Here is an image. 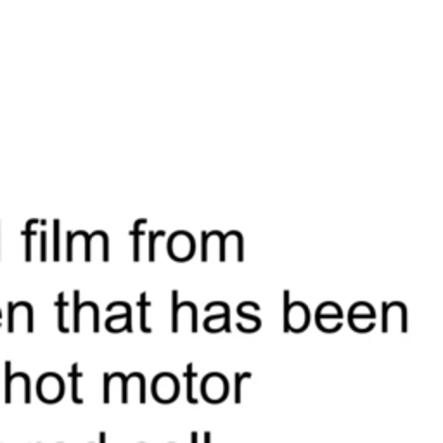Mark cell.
<instances>
[{
    "mask_svg": "<svg viewBox=\"0 0 443 443\" xmlns=\"http://www.w3.org/2000/svg\"><path fill=\"white\" fill-rule=\"evenodd\" d=\"M100 443H106V435L104 433H100Z\"/></svg>",
    "mask_w": 443,
    "mask_h": 443,
    "instance_id": "cell-32",
    "label": "cell"
},
{
    "mask_svg": "<svg viewBox=\"0 0 443 443\" xmlns=\"http://www.w3.org/2000/svg\"><path fill=\"white\" fill-rule=\"evenodd\" d=\"M166 232L165 230H151L149 232V253H147V258L151 260V262H154L156 258V239L161 237V235H165Z\"/></svg>",
    "mask_w": 443,
    "mask_h": 443,
    "instance_id": "cell-25",
    "label": "cell"
},
{
    "mask_svg": "<svg viewBox=\"0 0 443 443\" xmlns=\"http://www.w3.org/2000/svg\"><path fill=\"white\" fill-rule=\"evenodd\" d=\"M69 377H71L73 401H75V404H82L83 400L78 397V381H80V377H82V374H80V370H78V363H73L71 365V372H69Z\"/></svg>",
    "mask_w": 443,
    "mask_h": 443,
    "instance_id": "cell-21",
    "label": "cell"
},
{
    "mask_svg": "<svg viewBox=\"0 0 443 443\" xmlns=\"http://www.w3.org/2000/svg\"><path fill=\"white\" fill-rule=\"evenodd\" d=\"M211 256L224 262V234L220 230L201 232V260L206 262Z\"/></svg>",
    "mask_w": 443,
    "mask_h": 443,
    "instance_id": "cell-8",
    "label": "cell"
},
{
    "mask_svg": "<svg viewBox=\"0 0 443 443\" xmlns=\"http://www.w3.org/2000/svg\"><path fill=\"white\" fill-rule=\"evenodd\" d=\"M348 317H370L376 318V311H374L372 305L369 301H356L352 305L348 311Z\"/></svg>",
    "mask_w": 443,
    "mask_h": 443,
    "instance_id": "cell-15",
    "label": "cell"
},
{
    "mask_svg": "<svg viewBox=\"0 0 443 443\" xmlns=\"http://www.w3.org/2000/svg\"><path fill=\"white\" fill-rule=\"evenodd\" d=\"M210 438H211L210 433H204V443H210Z\"/></svg>",
    "mask_w": 443,
    "mask_h": 443,
    "instance_id": "cell-30",
    "label": "cell"
},
{
    "mask_svg": "<svg viewBox=\"0 0 443 443\" xmlns=\"http://www.w3.org/2000/svg\"><path fill=\"white\" fill-rule=\"evenodd\" d=\"M194 377H196V372H194V365L189 363L186 369V379H187V401L192 405L197 404L196 397H194Z\"/></svg>",
    "mask_w": 443,
    "mask_h": 443,
    "instance_id": "cell-22",
    "label": "cell"
},
{
    "mask_svg": "<svg viewBox=\"0 0 443 443\" xmlns=\"http://www.w3.org/2000/svg\"><path fill=\"white\" fill-rule=\"evenodd\" d=\"M348 324L356 332H369L376 325L370 317H348Z\"/></svg>",
    "mask_w": 443,
    "mask_h": 443,
    "instance_id": "cell-17",
    "label": "cell"
},
{
    "mask_svg": "<svg viewBox=\"0 0 443 443\" xmlns=\"http://www.w3.org/2000/svg\"><path fill=\"white\" fill-rule=\"evenodd\" d=\"M251 374L244 372V374H235L234 379H235V404H241V383L242 379H249Z\"/></svg>",
    "mask_w": 443,
    "mask_h": 443,
    "instance_id": "cell-28",
    "label": "cell"
},
{
    "mask_svg": "<svg viewBox=\"0 0 443 443\" xmlns=\"http://www.w3.org/2000/svg\"><path fill=\"white\" fill-rule=\"evenodd\" d=\"M24 318L26 320V331L33 332V307L28 301H17V303H9V318H7V331L14 332V325L17 320Z\"/></svg>",
    "mask_w": 443,
    "mask_h": 443,
    "instance_id": "cell-9",
    "label": "cell"
},
{
    "mask_svg": "<svg viewBox=\"0 0 443 443\" xmlns=\"http://www.w3.org/2000/svg\"><path fill=\"white\" fill-rule=\"evenodd\" d=\"M201 393L210 404H220L228 395V383L222 374L211 372L201 383Z\"/></svg>",
    "mask_w": 443,
    "mask_h": 443,
    "instance_id": "cell-3",
    "label": "cell"
},
{
    "mask_svg": "<svg viewBox=\"0 0 443 443\" xmlns=\"http://www.w3.org/2000/svg\"><path fill=\"white\" fill-rule=\"evenodd\" d=\"M395 314L400 320L401 332H407V308L401 301H393V303L383 301V332H388V322L391 320V317H395Z\"/></svg>",
    "mask_w": 443,
    "mask_h": 443,
    "instance_id": "cell-10",
    "label": "cell"
},
{
    "mask_svg": "<svg viewBox=\"0 0 443 443\" xmlns=\"http://www.w3.org/2000/svg\"><path fill=\"white\" fill-rule=\"evenodd\" d=\"M179 291H172V331L179 332V320H177V311H179Z\"/></svg>",
    "mask_w": 443,
    "mask_h": 443,
    "instance_id": "cell-24",
    "label": "cell"
},
{
    "mask_svg": "<svg viewBox=\"0 0 443 443\" xmlns=\"http://www.w3.org/2000/svg\"><path fill=\"white\" fill-rule=\"evenodd\" d=\"M37 395L45 404H57L64 395V381L59 374L45 372L37 381Z\"/></svg>",
    "mask_w": 443,
    "mask_h": 443,
    "instance_id": "cell-1",
    "label": "cell"
},
{
    "mask_svg": "<svg viewBox=\"0 0 443 443\" xmlns=\"http://www.w3.org/2000/svg\"><path fill=\"white\" fill-rule=\"evenodd\" d=\"M168 255L177 262H186V260L192 258L194 251H196V241H194L192 234L187 230H175L168 237Z\"/></svg>",
    "mask_w": 443,
    "mask_h": 443,
    "instance_id": "cell-2",
    "label": "cell"
},
{
    "mask_svg": "<svg viewBox=\"0 0 443 443\" xmlns=\"http://www.w3.org/2000/svg\"><path fill=\"white\" fill-rule=\"evenodd\" d=\"M310 324V310L303 301H293L287 310V317L284 318V332H300Z\"/></svg>",
    "mask_w": 443,
    "mask_h": 443,
    "instance_id": "cell-5",
    "label": "cell"
},
{
    "mask_svg": "<svg viewBox=\"0 0 443 443\" xmlns=\"http://www.w3.org/2000/svg\"><path fill=\"white\" fill-rule=\"evenodd\" d=\"M315 315H318V317L343 318V310H341V307L336 303V301H324V303L318 305Z\"/></svg>",
    "mask_w": 443,
    "mask_h": 443,
    "instance_id": "cell-16",
    "label": "cell"
},
{
    "mask_svg": "<svg viewBox=\"0 0 443 443\" xmlns=\"http://www.w3.org/2000/svg\"><path fill=\"white\" fill-rule=\"evenodd\" d=\"M138 310H141V329L142 332H151V327H147V324H145V320H147V308L151 307V303H149L147 300V294L142 293L141 296H138Z\"/></svg>",
    "mask_w": 443,
    "mask_h": 443,
    "instance_id": "cell-18",
    "label": "cell"
},
{
    "mask_svg": "<svg viewBox=\"0 0 443 443\" xmlns=\"http://www.w3.org/2000/svg\"><path fill=\"white\" fill-rule=\"evenodd\" d=\"M152 395L161 404H172L179 395V381L173 374L161 372L152 381Z\"/></svg>",
    "mask_w": 443,
    "mask_h": 443,
    "instance_id": "cell-4",
    "label": "cell"
},
{
    "mask_svg": "<svg viewBox=\"0 0 443 443\" xmlns=\"http://www.w3.org/2000/svg\"><path fill=\"white\" fill-rule=\"evenodd\" d=\"M40 220H37V218H30L26 224V228L23 230V235L24 239H26V244H24V258L26 260H31V237L35 235V230H33V225L38 224Z\"/></svg>",
    "mask_w": 443,
    "mask_h": 443,
    "instance_id": "cell-19",
    "label": "cell"
},
{
    "mask_svg": "<svg viewBox=\"0 0 443 443\" xmlns=\"http://www.w3.org/2000/svg\"><path fill=\"white\" fill-rule=\"evenodd\" d=\"M40 258L47 260V230L40 232Z\"/></svg>",
    "mask_w": 443,
    "mask_h": 443,
    "instance_id": "cell-29",
    "label": "cell"
},
{
    "mask_svg": "<svg viewBox=\"0 0 443 443\" xmlns=\"http://www.w3.org/2000/svg\"><path fill=\"white\" fill-rule=\"evenodd\" d=\"M78 310H80V291L75 289L73 293V331L78 332L76 329V320H78Z\"/></svg>",
    "mask_w": 443,
    "mask_h": 443,
    "instance_id": "cell-26",
    "label": "cell"
},
{
    "mask_svg": "<svg viewBox=\"0 0 443 443\" xmlns=\"http://www.w3.org/2000/svg\"><path fill=\"white\" fill-rule=\"evenodd\" d=\"M147 224L145 218H137L134 222V228H132V239H134V260L138 262L141 260V235H142V227Z\"/></svg>",
    "mask_w": 443,
    "mask_h": 443,
    "instance_id": "cell-14",
    "label": "cell"
},
{
    "mask_svg": "<svg viewBox=\"0 0 443 443\" xmlns=\"http://www.w3.org/2000/svg\"><path fill=\"white\" fill-rule=\"evenodd\" d=\"M96 248L100 251V258L104 262H107L109 260V237H107V234L104 230H93L92 234H89V244H87L85 255L87 262L92 260V251Z\"/></svg>",
    "mask_w": 443,
    "mask_h": 443,
    "instance_id": "cell-11",
    "label": "cell"
},
{
    "mask_svg": "<svg viewBox=\"0 0 443 443\" xmlns=\"http://www.w3.org/2000/svg\"><path fill=\"white\" fill-rule=\"evenodd\" d=\"M242 318H244V320H248V324H242L241 320H239L237 324H235V325H237L239 331H242V332H255L256 329H260V325H262L260 318L255 317V315L246 314V315H242Z\"/></svg>",
    "mask_w": 443,
    "mask_h": 443,
    "instance_id": "cell-23",
    "label": "cell"
},
{
    "mask_svg": "<svg viewBox=\"0 0 443 443\" xmlns=\"http://www.w3.org/2000/svg\"><path fill=\"white\" fill-rule=\"evenodd\" d=\"M59 232H61V224L54 220V260L61 258V244H59Z\"/></svg>",
    "mask_w": 443,
    "mask_h": 443,
    "instance_id": "cell-27",
    "label": "cell"
},
{
    "mask_svg": "<svg viewBox=\"0 0 443 443\" xmlns=\"http://www.w3.org/2000/svg\"><path fill=\"white\" fill-rule=\"evenodd\" d=\"M234 256L237 262L244 260V249H242V234L239 230H228L224 234V258Z\"/></svg>",
    "mask_w": 443,
    "mask_h": 443,
    "instance_id": "cell-12",
    "label": "cell"
},
{
    "mask_svg": "<svg viewBox=\"0 0 443 443\" xmlns=\"http://www.w3.org/2000/svg\"><path fill=\"white\" fill-rule=\"evenodd\" d=\"M55 307H57V327H59V331L68 332V327H66V324H64V315H66V307H68V303H66L64 294H62V293H59L57 301H55Z\"/></svg>",
    "mask_w": 443,
    "mask_h": 443,
    "instance_id": "cell-20",
    "label": "cell"
},
{
    "mask_svg": "<svg viewBox=\"0 0 443 443\" xmlns=\"http://www.w3.org/2000/svg\"><path fill=\"white\" fill-rule=\"evenodd\" d=\"M190 440H192V443H197V435H196V433H192V435H190Z\"/></svg>",
    "mask_w": 443,
    "mask_h": 443,
    "instance_id": "cell-31",
    "label": "cell"
},
{
    "mask_svg": "<svg viewBox=\"0 0 443 443\" xmlns=\"http://www.w3.org/2000/svg\"><path fill=\"white\" fill-rule=\"evenodd\" d=\"M107 311H114V310H121L123 314L114 315V317H109L106 320V327L107 331L111 332H120V331H127L132 332V308L127 301H113V303L107 305L106 308Z\"/></svg>",
    "mask_w": 443,
    "mask_h": 443,
    "instance_id": "cell-7",
    "label": "cell"
},
{
    "mask_svg": "<svg viewBox=\"0 0 443 443\" xmlns=\"http://www.w3.org/2000/svg\"><path fill=\"white\" fill-rule=\"evenodd\" d=\"M0 325H2V311H0Z\"/></svg>",
    "mask_w": 443,
    "mask_h": 443,
    "instance_id": "cell-33",
    "label": "cell"
},
{
    "mask_svg": "<svg viewBox=\"0 0 443 443\" xmlns=\"http://www.w3.org/2000/svg\"><path fill=\"white\" fill-rule=\"evenodd\" d=\"M204 327H206V331H211V332H218V331L230 332V308H228V305H225V308L220 311V314L206 318V320H204Z\"/></svg>",
    "mask_w": 443,
    "mask_h": 443,
    "instance_id": "cell-13",
    "label": "cell"
},
{
    "mask_svg": "<svg viewBox=\"0 0 443 443\" xmlns=\"http://www.w3.org/2000/svg\"><path fill=\"white\" fill-rule=\"evenodd\" d=\"M23 390L24 404L31 401V384L26 372H10V362H6V404L12 401V391L16 388Z\"/></svg>",
    "mask_w": 443,
    "mask_h": 443,
    "instance_id": "cell-6",
    "label": "cell"
}]
</instances>
